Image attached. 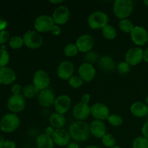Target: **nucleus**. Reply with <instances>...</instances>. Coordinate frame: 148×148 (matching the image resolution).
Listing matches in <instances>:
<instances>
[{
    "mask_svg": "<svg viewBox=\"0 0 148 148\" xmlns=\"http://www.w3.org/2000/svg\"><path fill=\"white\" fill-rule=\"evenodd\" d=\"M71 138L75 142L82 143L88 140L90 134V125L85 121H76L71 124L69 128Z\"/></svg>",
    "mask_w": 148,
    "mask_h": 148,
    "instance_id": "f257e3e1",
    "label": "nucleus"
},
{
    "mask_svg": "<svg viewBox=\"0 0 148 148\" xmlns=\"http://www.w3.org/2000/svg\"><path fill=\"white\" fill-rule=\"evenodd\" d=\"M134 3L132 0H116L113 6V11L117 18L127 19L132 13Z\"/></svg>",
    "mask_w": 148,
    "mask_h": 148,
    "instance_id": "f03ea898",
    "label": "nucleus"
},
{
    "mask_svg": "<svg viewBox=\"0 0 148 148\" xmlns=\"http://www.w3.org/2000/svg\"><path fill=\"white\" fill-rule=\"evenodd\" d=\"M20 121L19 117L13 113H9L3 116L0 119V130L7 133L14 132L20 127Z\"/></svg>",
    "mask_w": 148,
    "mask_h": 148,
    "instance_id": "7ed1b4c3",
    "label": "nucleus"
},
{
    "mask_svg": "<svg viewBox=\"0 0 148 148\" xmlns=\"http://www.w3.org/2000/svg\"><path fill=\"white\" fill-rule=\"evenodd\" d=\"M108 16L103 11H95L91 13L88 17V25L93 30H102L108 23Z\"/></svg>",
    "mask_w": 148,
    "mask_h": 148,
    "instance_id": "20e7f679",
    "label": "nucleus"
},
{
    "mask_svg": "<svg viewBox=\"0 0 148 148\" xmlns=\"http://www.w3.org/2000/svg\"><path fill=\"white\" fill-rule=\"evenodd\" d=\"M24 45L31 49H37L42 46L43 38L40 33L36 30H28L23 36Z\"/></svg>",
    "mask_w": 148,
    "mask_h": 148,
    "instance_id": "39448f33",
    "label": "nucleus"
},
{
    "mask_svg": "<svg viewBox=\"0 0 148 148\" xmlns=\"http://www.w3.org/2000/svg\"><path fill=\"white\" fill-rule=\"evenodd\" d=\"M55 25L52 16L48 14H40L36 17L34 21V28L38 33H47L51 31Z\"/></svg>",
    "mask_w": 148,
    "mask_h": 148,
    "instance_id": "423d86ee",
    "label": "nucleus"
},
{
    "mask_svg": "<svg viewBox=\"0 0 148 148\" xmlns=\"http://www.w3.org/2000/svg\"><path fill=\"white\" fill-rule=\"evenodd\" d=\"M130 38L136 46H144L148 41V32L143 26H134L130 33Z\"/></svg>",
    "mask_w": 148,
    "mask_h": 148,
    "instance_id": "0eeeda50",
    "label": "nucleus"
},
{
    "mask_svg": "<svg viewBox=\"0 0 148 148\" xmlns=\"http://www.w3.org/2000/svg\"><path fill=\"white\" fill-rule=\"evenodd\" d=\"M50 83V77L43 69H38L33 75V84L40 91L49 88Z\"/></svg>",
    "mask_w": 148,
    "mask_h": 148,
    "instance_id": "6e6552de",
    "label": "nucleus"
},
{
    "mask_svg": "<svg viewBox=\"0 0 148 148\" xmlns=\"http://www.w3.org/2000/svg\"><path fill=\"white\" fill-rule=\"evenodd\" d=\"M144 51L139 46L129 49L125 54V61L130 66H136L143 60Z\"/></svg>",
    "mask_w": 148,
    "mask_h": 148,
    "instance_id": "1a4fd4ad",
    "label": "nucleus"
},
{
    "mask_svg": "<svg viewBox=\"0 0 148 148\" xmlns=\"http://www.w3.org/2000/svg\"><path fill=\"white\" fill-rule=\"evenodd\" d=\"M70 17V10L67 7L60 5L56 7L53 12L52 18L54 23L58 25H64L69 21Z\"/></svg>",
    "mask_w": 148,
    "mask_h": 148,
    "instance_id": "9d476101",
    "label": "nucleus"
},
{
    "mask_svg": "<svg viewBox=\"0 0 148 148\" xmlns=\"http://www.w3.org/2000/svg\"><path fill=\"white\" fill-rule=\"evenodd\" d=\"M25 107V98L22 94L12 95L7 101V108L13 114L21 112Z\"/></svg>",
    "mask_w": 148,
    "mask_h": 148,
    "instance_id": "9b49d317",
    "label": "nucleus"
},
{
    "mask_svg": "<svg viewBox=\"0 0 148 148\" xmlns=\"http://www.w3.org/2000/svg\"><path fill=\"white\" fill-rule=\"evenodd\" d=\"M75 72V65L71 61H62L58 66L56 73L60 79L68 80Z\"/></svg>",
    "mask_w": 148,
    "mask_h": 148,
    "instance_id": "f8f14e48",
    "label": "nucleus"
},
{
    "mask_svg": "<svg viewBox=\"0 0 148 148\" xmlns=\"http://www.w3.org/2000/svg\"><path fill=\"white\" fill-rule=\"evenodd\" d=\"M94 38L91 35L85 33L77 38L76 40V46H77L79 52L82 53H88L92 51L94 46Z\"/></svg>",
    "mask_w": 148,
    "mask_h": 148,
    "instance_id": "ddd939ff",
    "label": "nucleus"
},
{
    "mask_svg": "<svg viewBox=\"0 0 148 148\" xmlns=\"http://www.w3.org/2000/svg\"><path fill=\"white\" fill-rule=\"evenodd\" d=\"M90 114L95 119L107 120L110 115L109 108L103 103H95L90 106Z\"/></svg>",
    "mask_w": 148,
    "mask_h": 148,
    "instance_id": "4468645a",
    "label": "nucleus"
},
{
    "mask_svg": "<svg viewBox=\"0 0 148 148\" xmlns=\"http://www.w3.org/2000/svg\"><path fill=\"white\" fill-rule=\"evenodd\" d=\"M96 75V69L92 64L84 62L78 68V75L84 82H90L93 80Z\"/></svg>",
    "mask_w": 148,
    "mask_h": 148,
    "instance_id": "2eb2a0df",
    "label": "nucleus"
},
{
    "mask_svg": "<svg viewBox=\"0 0 148 148\" xmlns=\"http://www.w3.org/2000/svg\"><path fill=\"white\" fill-rule=\"evenodd\" d=\"M72 115L77 121H85L90 115V106L89 104L77 103L72 108Z\"/></svg>",
    "mask_w": 148,
    "mask_h": 148,
    "instance_id": "dca6fc26",
    "label": "nucleus"
},
{
    "mask_svg": "<svg viewBox=\"0 0 148 148\" xmlns=\"http://www.w3.org/2000/svg\"><path fill=\"white\" fill-rule=\"evenodd\" d=\"M72 104V100L67 95H60L56 97L53 107L56 113L64 114L69 110Z\"/></svg>",
    "mask_w": 148,
    "mask_h": 148,
    "instance_id": "f3484780",
    "label": "nucleus"
},
{
    "mask_svg": "<svg viewBox=\"0 0 148 148\" xmlns=\"http://www.w3.org/2000/svg\"><path fill=\"white\" fill-rule=\"evenodd\" d=\"M37 98L38 103L41 106L45 107V108H49V107L53 106L55 100H56L55 94L49 88L40 90Z\"/></svg>",
    "mask_w": 148,
    "mask_h": 148,
    "instance_id": "a211bd4d",
    "label": "nucleus"
},
{
    "mask_svg": "<svg viewBox=\"0 0 148 148\" xmlns=\"http://www.w3.org/2000/svg\"><path fill=\"white\" fill-rule=\"evenodd\" d=\"M51 137L54 144L59 147H66L70 143V134L64 129L55 130Z\"/></svg>",
    "mask_w": 148,
    "mask_h": 148,
    "instance_id": "6ab92c4d",
    "label": "nucleus"
},
{
    "mask_svg": "<svg viewBox=\"0 0 148 148\" xmlns=\"http://www.w3.org/2000/svg\"><path fill=\"white\" fill-rule=\"evenodd\" d=\"M89 125L90 134L95 138L101 139L106 134V126L103 121L95 119Z\"/></svg>",
    "mask_w": 148,
    "mask_h": 148,
    "instance_id": "aec40b11",
    "label": "nucleus"
},
{
    "mask_svg": "<svg viewBox=\"0 0 148 148\" xmlns=\"http://www.w3.org/2000/svg\"><path fill=\"white\" fill-rule=\"evenodd\" d=\"M17 78L15 72L8 66L0 67V84L10 85L15 81Z\"/></svg>",
    "mask_w": 148,
    "mask_h": 148,
    "instance_id": "412c9836",
    "label": "nucleus"
},
{
    "mask_svg": "<svg viewBox=\"0 0 148 148\" xmlns=\"http://www.w3.org/2000/svg\"><path fill=\"white\" fill-rule=\"evenodd\" d=\"M130 112L137 118H143L148 114V106L145 103L137 101L133 103L130 106Z\"/></svg>",
    "mask_w": 148,
    "mask_h": 148,
    "instance_id": "4be33fe9",
    "label": "nucleus"
},
{
    "mask_svg": "<svg viewBox=\"0 0 148 148\" xmlns=\"http://www.w3.org/2000/svg\"><path fill=\"white\" fill-rule=\"evenodd\" d=\"M98 66L103 71L106 72H113L116 67L114 58L108 55H105V56H102L98 60Z\"/></svg>",
    "mask_w": 148,
    "mask_h": 148,
    "instance_id": "5701e85b",
    "label": "nucleus"
},
{
    "mask_svg": "<svg viewBox=\"0 0 148 148\" xmlns=\"http://www.w3.org/2000/svg\"><path fill=\"white\" fill-rule=\"evenodd\" d=\"M49 122L52 127H53L55 130H58V129H63L66 124V120L63 114L55 112L53 113L49 117Z\"/></svg>",
    "mask_w": 148,
    "mask_h": 148,
    "instance_id": "b1692460",
    "label": "nucleus"
},
{
    "mask_svg": "<svg viewBox=\"0 0 148 148\" xmlns=\"http://www.w3.org/2000/svg\"><path fill=\"white\" fill-rule=\"evenodd\" d=\"M36 144L37 148H53L55 145L52 137L48 136L45 133L38 136L36 138Z\"/></svg>",
    "mask_w": 148,
    "mask_h": 148,
    "instance_id": "393cba45",
    "label": "nucleus"
},
{
    "mask_svg": "<svg viewBox=\"0 0 148 148\" xmlns=\"http://www.w3.org/2000/svg\"><path fill=\"white\" fill-rule=\"evenodd\" d=\"M39 90L33 84H28V85H25L23 88V95L26 98H33L34 97L38 96Z\"/></svg>",
    "mask_w": 148,
    "mask_h": 148,
    "instance_id": "a878e982",
    "label": "nucleus"
},
{
    "mask_svg": "<svg viewBox=\"0 0 148 148\" xmlns=\"http://www.w3.org/2000/svg\"><path fill=\"white\" fill-rule=\"evenodd\" d=\"M102 34L105 38L108 40H114L117 36V31L114 26L111 25H107L102 29Z\"/></svg>",
    "mask_w": 148,
    "mask_h": 148,
    "instance_id": "bb28decb",
    "label": "nucleus"
},
{
    "mask_svg": "<svg viewBox=\"0 0 148 148\" xmlns=\"http://www.w3.org/2000/svg\"><path fill=\"white\" fill-rule=\"evenodd\" d=\"M119 27L120 30L124 33H130L133 30L134 27V25H133V23L131 20L127 19H123V20H120L119 23Z\"/></svg>",
    "mask_w": 148,
    "mask_h": 148,
    "instance_id": "cd10ccee",
    "label": "nucleus"
},
{
    "mask_svg": "<svg viewBox=\"0 0 148 148\" xmlns=\"http://www.w3.org/2000/svg\"><path fill=\"white\" fill-rule=\"evenodd\" d=\"M132 148H148V139L143 136H139L133 140Z\"/></svg>",
    "mask_w": 148,
    "mask_h": 148,
    "instance_id": "c85d7f7f",
    "label": "nucleus"
},
{
    "mask_svg": "<svg viewBox=\"0 0 148 148\" xmlns=\"http://www.w3.org/2000/svg\"><path fill=\"white\" fill-rule=\"evenodd\" d=\"M79 49L75 43H68L64 49V53L68 57H73L79 53Z\"/></svg>",
    "mask_w": 148,
    "mask_h": 148,
    "instance_id": "c756f323",
    "label": "nucleus"
},
{
    "mask_svg": "<svg viewBox=\"0 0 148 148\" xmlns=\"http://www.w3.org/2000/svg\"><path fill=\"white\" fill-rule=\"evenodd\" d=\"M10 62V54L6 50V46L4 45L0 48V67L7 66Z\"/></svg>",
    "mask_w": 148,
    "mask_h": 148,
    "instance_id": "7c9ffc66",
    "label": "nucleus"
},
{
    "mask_svg": "<svg viewBox=\"0 0 148 148\" xmlns=\"http://www.w3.org/2000/svg\"><path fill=\"white\" fill-rule=\"evenodd\" d=\"M9 45L13 49H20L24 45L23 37L19 36H12L10 38V40H9Z\"/></svg>",
    "mask_w": 148,
    "mask_h": 148,
    "instance_id": "2f4dec72",
    "label": "nucleus"
},
{
    "mask_svg": "<svg viewBox=\"0 0 148 148\" xmlns=\"http://www.w3.org/2000/svg\"><path fill=\"white\" fill-rule=\"evenodd\" d=\"M101 142H102V144L103 145V146L108 148L114 147V146L116 145V143L115 137L113 134H109V133H106L101 138Z\"/></svg>",
    "mask_w": 148,
    "mask_h": 148,
    "instance_id": "473e14b6",
    "label": "nucleus"
},
{
    "mask_svg": "<svg viewBox=\"0 0 148 148\" xmlns=\"http://www.w3.org/2000/svg\"><path fill=\"white\" fill-rule=\"evenodd\" d=\"M107 121L108 122L111 124V126L114 127H117L121 126V124H123V118L119 114H110L108 118L107 119Z\"/></svg>",
    "mask_w": 148,
    "mask_h": 148,
    "instance_id": "72a5a7b5",
    "label": "nucleus"
},
{
    "mask_svg": "<svg viewBox=\"0 0 148 148\" xmlns=\"http://www.w3.org/2000/svg\"><path fill=\"white\" fill-rule=\"evenodd\" d=\"M68 82L72 88L77 89L82 86L84 81L78 75H74L68 79Z\"/></svg>",
    "mask_w": 148,
    "mask_h": 148,
    "instance_id": "f704fd0d",
    "label": "nucleus"
},
{
    "mask_svg": "<svg viewBox=\"0 0 148 148\" xmlns=\"http://www.w3.org/2000/svg\"><path fill=\"white\" fill-rule=\"evenodd\" d=\"M116 69L117 72L120 74V75H126L128 73L131 69V66L127 63L126 61L124 62H121L116 65Z\"/></svg>",
    "mask_w": 148,
    "mask_h": 148,
    "instance_id": "c9c22d12",
    "label": "nucleus"
},
{
    "mask_svg": "<svg viewBox=\"0 0 148 148\" xmlns=\"http://www.w3.org/2000/svg\"><path fill=\"white\" fill-rule=\"evenodd\" d=\"M98 59V54L95 51H90L88 52V53H85V56H84V60H85V62L92 64L94 62H97Z\"/></svg>",
    "mask_w": 148,
    "mask_h": 148,
    "instance_id": "e433bc0d",
    "label": "nucleus"
},
{
    "mask_svg": "<svg viewBox=\"0 0 148 148\" xmlns=\"http://www.w3.org/2000/svg\"><path fill=\"white\" fill-rule=\"evenodd\" d=\"M10 33L7 30H4L0 31V44L4 45L8 40H10Z\"/></svg>",
    "mask_w": 148,
    "mask_h": 148,
    "instance_id": "4c0bfd02",
    "label": "nucleus"
},
{
    "mask_svg": "<svg viewBox=\"0 0 148 148\" xmlns=\"http://www.w3.org/2000/svg\"><path fill=\"white\" fill-rule=\"evenodd\" d=\"M11 91L13 95H20L23 91V88L19 84H14L11 88Z\"/></svg>",
    "mask_w": 148,
    "mask_h": 148,
    "instance_id": "58836bf2",
    "label": "nucleus"
},
{
    "mask_svg": "<svg viewBox=\"0 0 148 148\" xmlns=\"http://www.w3.org/2000/svg\"><path fill=\"white\" fill-rule=\"evenodd\" d=\"M51 32L53 33V35L58 36L62 33V28H61L60 25H58L55 24L54 25H53V27H52L51 31Z\"/></svg>",
    "mask_w": 148,
    "mask_h": 148,
    "instance_id": "ea45409f",
    "label": "nucleus"
},
{
    "mask_svg": "<svg viewBox=\"0 0 148 148\" xmlns=\"http://www.w3.org/2000/svg\"><path fill=\"white\" fill-rule=\"evenodd\" d=\"M90 98H91L90 95L89 93L85 92V93H84L83 95L81 96L80 102L83 103H85V104H89L90 101Z\"/></svg>",
    "mask_w": 148,
    "mask_h": 148,
    "instance_id": "a19ab883",
    "label": "nucleus"
},
{
    "mask_svg": "<svg viewBox=\"0 0 148 148\" xmlns=\"http://www.w3.org/2000/svg\"><path fill=\"white\" fill-rule=\"evenodd\" d=\"M141 132L143 137L148 139V121H146V122L143 125Z\"/></svg>",
    "mask_w": 148,
    "mask_h": 148,
    "instance_id": "79ce46f5",
    "label": "nucleus"
},
{
    "mask_svg": "<svg viewBox=\"0 0 148 148\" xmlns=\"http://www.w3.org/2000/svg\"><path fill=\"white\" fill-rule=\"evenodd\" d=\"M16 143L12 140H5L4 148H16Z\"/></svg>",
    "mask_w": 148,
    "mask_h": 148,
    "instance_id": "37998d69",
    "label": "nucleus"
},
{
    "mask_svg": "<svg viewBox=\"0 0 148 148\" xmlns=\"http://www.w3.org/2000/svg\"><path fill=\"white\" fill-rule=\"evenodd\" d=\"M54 131H55V129L53 128V127H52L51 126H49V127H47L46 129H45L44 133L46 134H47L48 136L51 137V136L53 135Z\"/></svg>",
    "mask_w": 148,
    "mask_h": 148,
    "instance_id": "c03bdc74",
    "label": "nucleus"
},
{
    "mask_svg": "<svg viewBox=\"0 0 148 148\" xmlns=\"http://www.w3.org/2000/svg\"><path fill=\"white\" fill-rule=\"evenodd\" d=\"M7 26V21L3 17H0V31L5 30Z\"/></svg>",
    "mask_w": 148,
    "mask_h": 148,
    "instance_id": "a18cd8bd",
    "label": "nucleus"
},
{
    "mask_svg": "<svg viewBox=\"0 0 148 148\" xmlns=\"http://www.w3.org/2000/svg\"><path fill=\"white\" fill-rule=\"evenodd\" d=\"M66 148H80V146L76 142H72L69 143V145L66 146Z\"/></svg>",
    "mask_w": 148,
    "mask_h": 148,
    "instance_id": "49530a36",
    "label": "nucleus"
},
{
    "mask_svg": "<svg viewBox=\"0 0 148 148\" xmlns=\"http://www.w3.org/2000/svg\"><path fill=\"white\" fill-rule=\"evenodd\" d=\"M143 60L145 62L148 63V47L144 51V56H143Z\"/></svg>",
    "mask_w": 148,
    "mask_h": 148,
    "instance_id": "de8ad7c7",
    "label": "nucleus"
},
{
    "mask_svg": "<svg viewBox=\"0 0 148 148\" xmlns=\"http://www.w3.org/2000/svg\"><path fill=\"white\" fill-rule=\"evenodd\" d=\"M49 2L51 3V4H62V3H63L64 1L63 0H50V1H49Z\"/></svg>",
    "mask_w": 148,
    "mask_h": 148,
    "instance_id": "09e8293b",
    "label": "nucleus"
},
{
    "mask_svg": "<svg viewBox=\"0 0 148 148\" xmlns=\"http://www.w3.org/2000/svg\"><path fill=\"white\" fill-rule=\"evenodd\" d=\"M4 139L3 138L2 136L0 135V148H4Z\"/></svg>",
    "mask_w": 148,
    "mask_h": 148,
    "instance_id": "8fccbe9b",
    "label": "nucleus"
},
{
    "mask_svg": "<svg viewBox=\"0 0 148 148\" xmlns=\"http://www.w3.org/2000/svg\"><path fill=\"white\" fill-rule=\"evenodd\" d=\"M84 148H101V147L98 145H87L86 147H85Z\"/></svg>",
    "mask_w": 148,
    "mask_h": 148,
    "instance_id": "3c124183",
    "label": "nucleus"
},
{
    "mask_svg": "<svg viewBox=\"0 0 148 148\" xmlns=\"http://www.w3.org/2000/svg\"><path fill=\"white\" fill-rule=\"evenodd\" d=\"M143 2H144V4H145L147 7H148V0H144V1H143Z\"/></svg>",
    "mask_w": 148,
    "mask_h": 148,
    "instance_id": "603ef678",
    "label": "nucleus"
},
{
    "mask_svg": "<svg viewBox=\"0 0 148 148\" xmlns=\"http://www.w3.org/2000/svg\"><path fill=\"white\" fill-rule=\"evenodd\" d=\"M145 103L147 104V106H148V95H147V97H146L145 98Z\"/></svg>",
    "mask_w": 148,
    "mask_h": 148,
    "instance_id": "864d4df0",
    "label": "nucleus"
},
{
    "mask_svg": "<svg viewBox=\"0 0 148 148\" xmlns=\"http://www.w3.org/2000/svg\"><path fill=\"white\" fill-rule=\"evenodd\" d=\"M110 148H122V147H120V146H119V145H116L115 146H114V147H110Z\"/></svg>",
    "mask_w": 148,
    "mask_h": 148,
    "instance_id": "5fc2aeb1",
    "label": "nucleus"
}]
</instances>
